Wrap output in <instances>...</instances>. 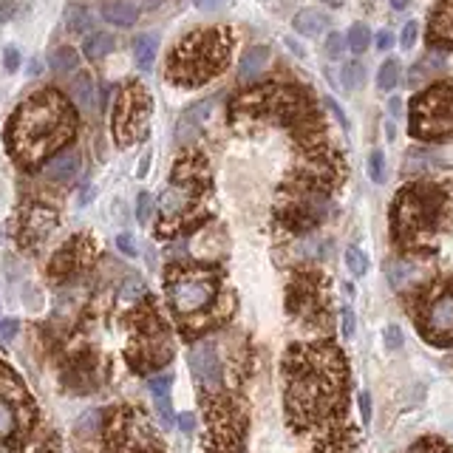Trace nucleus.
Instances as JSON below:
<instances>
[{"instance_id":"nucleus-33","label":"nucleus","mask_w":453,"mask_h":453,"mask_svg":"<svg viewBox=\"0 0 453 453\" xmlns=\"http://www.w3.org/2000/svg\"><path fill=\"white\" fill-rule=\"evenodd\" d=\"M151 207H153L151 196L148 193H139V199H136V219H139V224H148L151 221Z\"/></svg>"},{"instance_id":"nucleus-30","label":"nucleus","mask_w":453,"mask_h":453,"mask_svg":"<svg viewBox=\"0 0 453 453\" xmlns=\"http://www.w3.org/2000/svg\"><path fill=\"white\" fill-rule=\"evenodd\" d=\"M170 386H173V377H170V374L151 377V383H148L153 399H168V397H170Z\"/></svg>"},{"instance_id":"nucleus-28","label":"nucleus","mask_w":453,"mask_h":453,"mask_svg":"<svg viewBox=\"0 0 453 453\" xmlns=\"http://www.w3.org/2000/svg\"><path fill=\"white\" fill-rule=\"evenodd\" d=\"M368 179L383 184L386 181V153L383 151H371L368 153Z\"/></svg>"},{"instance_id":"nucleus-36","label":"nucleus","mask_w":453,"mask_h":453,"mask_svg":"<svg viewBox=\"0 0 453 453\" xmlns=\"http://www.w3.org/2000/svg\"><path fill=\"white\" fill-rule=\"evenodd\" d=\"M323 102H326V108H329L331 113H335V119H338V125H340L343 131H349V119H346V113H343V108H340V102H338L335 97H326Z\"/></svg>"},{"instance_id":"nucleus-4","label":"nucleus","mask_w":453,"mask_h":453,"mask_svg":"<svg viewBox=\"0 0 453 453\" xmlns=\"http://www.w3.org/2000/svg\"><path fill=\"white\" fill-rule=\"evenodd\" d=\"M148 116H151V97L145 93V88L131 82L122 88L116 100V111H113V133L116 139L128 145V142L145 136L148 131Z\"/></svg>"},{"instance_id":"nucleus-52","label":"nucleus","mask_w":453,"mask_h":453,"mask_svg":"<svg viewBox=\"0 0 453 453\" xmlns=\"http://www.w3.org/2000/svg\"><path fill=\"white\" fill-rule=\"evenodd\" d=\"M329 6H343V0H326Z\"/></svg>"},{"instance_id":"nucleus-46","label":"nucleus","mask_w":453,"mask_h":453,"mask_svg":"<svg viewBox=\"0 0 453 453\" xmlns=\"http://www.w3.org/2000/svg\"><path fill=\"white\" fill-rule=\"evenodd\" d=\"M93 193H97V190H93V187H85V193L80 196V204H88V201L93 199Z\"/></svg>"},{"instance_id":"nucleus-20","label":"nucleus","mask_w":453,"mask_h":453,"mask_svg":"<svg viewBox=\"0 0 453 453\" xmlns=\"http://www.w3.org/2000/svg\"><path fill=\"white\" fill-rule=\"evenodd\" d=\"M419 278V269L411 264V261H394V264L388 267V280L394 289H405L408 283H414Z\"/></svg>"},{"instance_id":"nucleus-17","label":"nucleus","mask_w":453,"mask_h":453,"mask_svg":"<svg viewBox=\"0 0 453 453\" xmlns=\"http://www.w3.org/2000/svg\"><path fill=\"white\" fill-rule=\"evenodd\" d=\"M113 45H116L113 34H108V32H93V34H88V37H85V43H82V52H85V57H88V60H102L105 54H111V52H113Z\"/></svg>"},{"instance_id":"nucleus-39","label":"nucleus","mask_w":453,"mask_h":453,"mask_svg":"<svg viewBox=\"0 0 453 453\" xmlns=\"http://www.w3.org/2000/svg\"><path fill=\"white\" fill-rule=\"evenodd\" d=\"M17 329H20V323H17L14 318L0 320V340H12V338L17 335Z\"/></svg>"},{"instance_id":"nucleus-18","label":"nucleus","mask_w":453,"mask_h":453,"mask_svg":"<svg viewBox=\"0 0 453 453\" xmlns=\"http://www.w3.org/2000/svg\"><path fill=\"white\" fill-rule=\"evenodd\" d=\"M49 65H52L54 74H68V71H77V65H80V52L71 49V45H60V49L52 52Z\"/></svg>"},{"instance_id":"nucleus-5","label":"nucleus","mask_w":453,"mask_h":453,"mask_svg":"<svg viewBox=\"0 0 453 453\" xmlns=\"http://www.w3.org/2000/svg\"><path fill=\"white\" fill-rule=\"evenodd\" d=\"M216 298V283L210 278H179L170 286V303L179 315H196Z\"/></svg>"},{"instance_id":"nucleus-16","label":"nucleus","mask_w":453,"mask_h":453,"mask_svg":"<svg viewBox=\"0 0 453 453\" xmlns=\"http://www.w3.org/2000/svg\"><path fill=\"white\" fill-rule=\"evenodd\" d=\"M71 97H74V102L80 108H93V102H97V88H93V77L91 74H77L74 82H71Z\"/></svg>"},{"instance_id":"nucleus-34","label":"nucleus","mask_w":453,"mask_h":453,"mask_svg":"<svg viewBox=\"0 0 453 453\" xmlns=\"http://www.w3.org/2000/svg\"><path fill=\"white\" fill-rule=\"evenodd\" d=\"M142 292H145V283H142L136 275H131V278L125 280V286H122V298H125V300H133V298H139Z\"/></svg>"},{"instance_id":"nucleus-23","label":"nucleus","mask_w":453,"mask_h":453,"mask_svg":"<svg viewBox=\"0 0 453 453\" xmlns=\"http://www.w3.org/2000/svg\"><path fill=\"white\" fill-rule=\"evenodd\" d=\"M346 43H349V52H354V54L368 52L371 32H368L366 23H351V29H349V34H346Z\"/></svg>"},{"instance_id":"nucleus-15","label":"nucleus","mask_w":453,"mask_h":453,"mask_svg":"<svg viewBox=\"0 0 453 453\" xmlns=\"http://www.w3.org/2000/svg\"><path fill=\"white\" fill-rule=\"evenodd\" d=\"M156 52H159V37L156 34H139L133 40V57H136V65L142 71H148L153 65Z\"/></svg>"},{"instance_id":"nucleus-6","label":"nucleus","mask_w":453,"mask_h":453,"mask_svg":"<svg viewBox=\"0 0 453 453\" xmlns=\"http://www.w3.org/2000/svg\"><path fill=\"white\" fill-rule=\"evenodd\" d=\"M196 181H187V179H176L168 190L162 193V199H159V212H162V219L164 221H176V219H181L184 212L196 204Z\"/></svg>"},{"instance_id":"nucleus-32","label":"nucleus","mask_w":453,"mask_h":453,"mask_svg":"<svg viewBox=\"0 0 453 453\" xmlns=\"http://www.w3.org/2000/svg\"><path fill=\"white\" fill-rule=\"evenodd\" d=\"M340 326H343V338L351 340V338H354V329H357V318H354V309H351V306H343Z\"/></svg>"},{"instance_id":"nucleus-51","label":"nucleus","mask_w":453,"mask_h":453,"mask_svg":"<svg viewBox=\"0 0 453 453\" xmlns=\"http://www.w3.org/2000/svg\"><path fill=\"white\" fill-rule=\"evenodd\" d=\"M386 133H388V139H394V133H397V131H394V122L386 125Z\"/></svg>"},{"instance_id":"nucleus-43","label":"nucleus","mask_w":453,"mask_h":453,"mask_svg":"<svg viewBox=\"0 0 453 453\" xmlns=\"http://www.w3.org/2000/svg\"><path fill=\"white\" fill-rule=\"evenodd\" d=\"M179 428H181L184 434H193V428H196V417H193V414H181V417H179Z\"/></svg>"},{"instance_id":"nucleus-31","label":"nucleus","mask_w":453,"mask_h":453,"mask_svg":"<svg viewBox=\"0 0 453 453\" xmlns=\"http://www.w3.org/2000/svg\"><path fill=\"white\" fill-rule=\"evenodd\" d=\"M417 37H419V26H417L414 20H408V23H405V26H402V34H399V45H402L405 52H411V49H414V43H417Z\"/></svg>"},{"instance_id":"nucleus-10","label":"nucleus","mask_w":453,"mask_h":453,"mask_svg":"<svg viewBox=\"0 0 453 453\" xmlns=\"http://www.w3.org/2000/svg\"><path fill=\"white\" fill-rule=\"evenodd\" d=\"M212 105H216V100H201V102H196L193 108H187V111L181 113V119H179V128H176L179 142H190V139L196 136L199 125H204V119L210 116Z\"/></svg>"},{"instance_id":"nucleus-9","label":"nucleus","mask_w":453,"mask_h":453,"mask_svg":"<svg viewBox=\"0 0 453 453\" xmlns=\"http://www.w3.org/2000/svg\"><path fill=\"white\" fill-rule=\"evenodd\" d=\"M77 173H80V153L77 151H60L52 159H45V164H43V176L54 184H68Z\"/></svg>"},{"instance_id":"nucleus-1","label":"nucleus","mask_w":453,"mask_h":453,"mask_svg":"<svg viewBox=\"0 0 453 453\" xmlns=\"http://www.w3.org/2000/svg\"><path fill=\"white\" fill-rule=\"evenodd\" d=\"M74 133V111L57 91H40L9 119V151L14 159L34 164L57 151Z\"/></svg>"},{"instance_id":"nucleus-11","label":"nucleus","mask_w":453,"mask_h":453,"mask_svg":"<svg viewBox=\"0 0 453 453\" xmlns=\"http://www.w3.org/2000/svg\"><path fill=\"white\" fill-rule=\"evenodd\" d=\"M292 29L303 37H320L329 29V14H323L320 9H300L292 20Z\"/></svg>"},{"instance_id":"nucleus-44","label":"nucleus","mask_w":453,"mask_h":453,"mask_svg":"<svg viewBox=\"0 0 453 453\" xmlns=\"http://www.w3.org/2000/svg\"><path fill=\"white\" fill-rule=\"evenodd\" d=\"M388 113H391V116H399V113H402V100H399V97H391V100H388Z\"/></svg>"},{"instance_id":"nucleus-47","label":"nucleus","mask_w":453,"mask_h":453,"mask_svg":"<svg viewBox=\"0 0 453 453\" xmlns=\"http://www.w3.org/2000/svg\"><path fill=\"white\" fill-rule=\"evenodd\" d=\"M286 45H289V49H292V52H295L298 57H303V49H300V45H298V43H295L292 37H286Z\"/></svg>"},{"instance_id":"nucleus-40","label":"nucleus","mask_w":453,"mask_h":453,"mask_svg":"<svg viewBox=\"0 0 453 453\" xmlns=\"http://www.w3.org/2000/svg\"><path fill=\"white\" fill-rule=\"evenodd\" d=\"M357 402H360V417H363V422L368 425V422H371V397H368V391H360V394H357Z\"/></svg>"},{"instance_id":"nucleus-8","label":"nucleus","mask_w":453,"mask_h":453,"mask_svg":"<svg viewBox=\"0 0 453 453\" xmlns=\"http://www.w3.org/2000/svg\"><path fill=\"white\" fill-rule=\"evenodd\" d=\"M425 329L431 338H450L453 335V292H442L431 300L425 312Z\"/></svg>"},{"instance_id":"nucleus-12","label":"nucleus","mask_w":453,"mask_h":453,"mask_svg":"<svg viewBox=\"0 0 453 453\" xmlns=\"http://www.w3.org/2000/svg\"><path fill=\"white\" fill-rule=\"evenodd\" d=\"M269 63V49L267 45H252V49H247L241 54V63H238V77H241L244 82L255 80L261 71H264V65Z\"/></svg>"},{"instance_id":"nucleus-38","label":"nucleus","mask_w":453,"mask_h":453,"mask_svg":"<svg viewBox=\"0 0 453 453\" xmlns=\"http://www.w3.org/2000/svg\"><path fill=\"white\" fill-rule=\"evenodd\" d=\"M386 346H388L391 351L402 349V329H399V326H388V329H386Z\"/></svg>"},{"instance_id":"nucleus-2","label":"nucleus","mask_w":453,"mask_h":453,"mask_svg":"<svg viewBox=\"0 0 453 453\" xmlns=\"http://www.w3.org/2000/svg\"><path fill=\"white\" fill-rule=\"evenodd\" d=\"M230 37L221 29H207L187 34L168 63V77L181 85H201L227 65Z\"/></svg>"},{"instance_id":"nucleus-21","label":"nucleus","mask_w":453,"mask_h":453,"mask_svg":"<svg viewBox=\"0 0 453 453\" xmlns=\"http://www.w3.org/2000/svg\"><path fill=\"white\" fill-rule=\"evenodd\" d=\"M434 37L453 43V0H442L439 12L434 14Z\"/></svg>"},{"instance_id":"nucleus-14","label":"nucleus","mask_w":453,"mask_h":453,"mask_svg":"<svg viewBox=\"0 0 453 453\" xmlns=\"http://www.w3.org/2000/svg\"><path fill=\"white\" fill-rule=\"evenodd\" d=\"M54 212L52 210H45V207H32L26 212V221H23V230H26L32 238H43V235H49V230L54 227Z\"/></svg>"},{"instance_id":"nucleus-29","label":"nucleus","mask_w":453,"mask_h":453,"mask_svg":"<svg viewBox=\"0 0 453 453\" xmlns=\"http://www.w3.org/2000/svg\"><path fill=\"white\" fill-rule=\"evenodd\" d=\"M326 57L329 60H340L343 54H346V49H349V43H346V34H340V32H331L329 37H326Z\"/></svg>"},{"instance_id":"nucleus-42","label":"nucleus","mask_w":453,"mask_h":453,"mask_svg":"<svg viewBox=\"0 0 453 453\" xmlns=\"http://www.w3.org/2000/svg\"><path fill=\"white\" fill-rule=\"evenodd\" d=\"M14 12H17V6H14V0H0V20H12L14 17Z\"/></svg>"},{"instance_id":"nucleus-37","label":"nucleus","mask_w":453,"mask_h":453,"mask_svg":"<svg viewBox=\"0 0 453 453\" xmlns=\"http://www.w3.org/2000/svg\"><path fill=\"white\" fill-rule=\"evenodd\" d=\"M116 247L122 250L128 258H133V255L139 252V250H136V241H133V238H131L128 232H119V235H116Z\"/></svg>"},{"instance_id":"nucleus-24","label":"nucleus","mask_w":453,"mask_h":453,"mask_svg":"<svg viewBox=\"0 0 453 453\" xmlns=\"http://www.w3.org/2000/svg\"><path fill=\"white\" fill-rule=\"evenodd\" d=\"M399 74H402L399 63H397L394 57L386 60L383 65H379V71H377V88H379V91H394V88L399 85Z\"/></svg>"},{"instance_id":"nucleus-7","label":"nucleus","mask_w":453,"mask_h":453,"mask_svg":"<svg viewBox=\"0 0 453 453\" xmlns=\"http://www.w3.org/2000/svg\"><path fill=\"white\" fill-rule=\"evenodd\" d=\"M190 368H193V377L204 388H219L221 383V363H219V354L216 346L210 340H201L190 349Z\"/></svg>"},{"instance_id":"nucleus-50","label":"nucleus","mask_w":453,"mask_h":453,"mask_svg":"<svg viewBox=\"0 0 453 453\" xmlns=\"http://www.w3.org/2000/svg\"><path fill=\"white\" fill-rule=\"evenodd\" d=\"M40 68H43V65H40V63H37V60H34V63H32V65H29V74H40Z\"/></svg>"},{"instance_id":"nucleus-3","label":"nucleus","mask_w":453,"mask_h":453,"mask_svg":"<svg viewBox=\"0 0 453 453\" xmlns=\"http://www.w3.org/2000/svg\"><path fill=\"white\" fill-rule=\"evenodd\" d=\"M411 131L419 136H445L453 133V88L437 85L425 91L414 105Z\"/></svg>"},{"instance_id":"nucleus-53","label":"nucleus","mask_w":453,"mask_h":453,"mask_svg":"<svg viewBox=\"0 0 453 453\" xmlns=\"http://www.w3.org/2000/svg\"><path fill=\"white\" fill-rule=\"evenodd\" d=\"M411 453H425V448H417V450H411Z\"/></svg>"},{"instance_id":"nucleus-49","label":"nucleus","mask_w":453,"mask_h":453,"mask_svg":"<svg viewBox=\"0 0 453 453\" xmlns=\"http://www.w3.org/2000/svg\"><path fill=\"white\" fill-rule=\"evenodd\" d=\"M148 164H151V153L142 156V168H139V176H145L148 173Z\"/></svg>"},{"instance_id":"nucleus-41","label":"nucleus","mask_w":453,"mask_h":453,"mask_svg":"<svg viewBox=\"0 0 453 453\" xmlns=\"http://www.w3.org/2000/svg\"><path fill=\"white\" fill-rule=\"evenodd\" d=\"M374 43H377V52H388L391 45H394V34H391L388 29H383V32L377 34V40H374Z\"/></svg>"},{"instance_id":"nucleus-27","label":"nucleus","mask_w":453,"mask_h":453,"mask_svg":"<svg viewBox=\"0 0 453 453\" xmlns=\"http://www.w3.org/2000/svg\"><path fill=\"white\" fill-rule=\"evenodd\" d=\"M100 425H102V411H85L77 419V434L80 437H93L100 431Z\"/></svg>"},{"instance_id":"nucleus-22","label":"nucleus","mask_w":453,"mask_h":453,"mask_svg":"<svg viewBox=\"0 0 453 453\" xmlns=\"http://www.w3.org/2000/svg\"><path fill=\"white\" fill-rule=\"evenodd\" d=\"M340 80H343V88L346 91H360L366 85V65L360 60L346 63L343 71H340Z\"/></svg>"},{"instance_id":"nucleus-13","label":"nucleus","mask_w":453,"mask_h":453,"mask_svg":"<svg viewBox=\"0 0 453 453\" xmlns=\"http://www.w3.org/2000/svg\"><path fill=\"white\" fill-rule=\"evenodd\" d=\"M102 17L108 23H113V26L128 29L139 20V9L133 3H128V0H108V3H102Z\"/></svg>"},{"instance_id":"nucleus-25","label":"nucleus","mask_w":453,"mask_h":453,"mask_svg":"<svg viewBox=\"0 0 453 453\" xmlns=\"http://www.w3.org/2000/svg\"><path fill=\"white\" fill-rule=\"evenodd\" d=\"M14 431H17V411L6 397H0V442L14 437Z\"/></svg>"},{"instance_id":"nucleus-45","label":"nucleus","mask_w":453,"mask_h":453,"mask_svg":"<svg viewBox=\"0 0 453 453\" xmlns=\"http://www.w3.org/2000/svg\"><path fill=\"white\" fill-rule=\"evenodd\" d=\"M388 3H391L394 12H405V9L411 6V0H388Z\"/></svg>"},{"instance_id":"nucleus-48","label":"nucleus","mask_w":453,"mask_h":453,"mask_svg":"<svg viewBox=\"0 0 453 453\" xmlns=\"http://www.w3.org/2000/svg\"><path fill=\"white\" fill-rule=\"evenodd\" d=\"M196 6L199 9H212V6H219V0H196Z\"/></svg>"},{"instance_id":"nucleus-19","label":"nucleus","mask_w":453,"mask_h":453,"mask_svg":"<svg viewBox=\"0 0 453 453\" xmlns=\"http://www.w3.org/2000/svg\"><path fill=\"white\" fill-rule=\"evenodd\" d=\"M65 26L68 32H74V34H88L93 29V17L85 6H77V3H71L65 9Z\"/></svg>"},{"instance_id":"nucleus-26","label":"nucleus","mask_w":453,"mask_h":453,"mask_svg":"<svg viewBox=\"0 0 453 453\" xmlns=\"http://www.w3.org/2000/svg\"><path fill=\"white\" fill-rule=\"evenodd\" d=\"M346 267H349V272H351L354 278H363L366 269H368L366 252H363L360 247H349V250H346Z\"/></svg>"},{"instance_id":"nucleus-35","label":"nucleus","mask_w":453,"mask_h":453,"mask_svg":"<svg viewBox=\"0 0 453 453\" xmlns=\"http://www.w3.org/2000/svg\"><path fill=\"white\" fill-rule=\"evenodd\" d=\"M3 68L9 71V74H14V71L20 68V52L14 49V45H6L3 49Z\"/></svg>"}]
</instances>
